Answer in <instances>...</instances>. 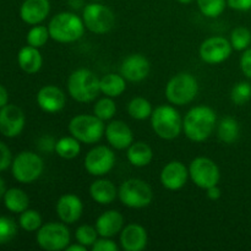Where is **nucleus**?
Here are the masks:
<instances>
[{"label":"nucleus","instance_id":"nucleus-11","mask_svg":"<svg viewBox=\"0 0 251 251\" xmlns=\"http://www.w3.org/2000/svg\"><path fill=\"white\" fill-rule=\"evenodd\" d=\"M189 176L200 189L211 188L220 183L221 172L215 161L208 157H196L189 166Z\"/></svg>","mask_w":251,"mask_h":251},{"label":"nucleus","instance_id":"nucleus-12","mask_svg":"<svg viewBox=\"0 0 251 251\" xmlns=\"http://www.w3.org/2000/svg\"><path fill=\"white\" fill-rule=\"evenodd\" d=\"M115 166V153L110 147H93L85 157V169L93 176H104Z\"/></svg>","mask_w":251,"mask_h":251},{"label":"nucleus","instance_id":"nucleus-25","mask_svg":"<svg viewBox=\"0 0 251 251\" xmlns=\"http://www.w3.org/2000/svg\"><path fill=\"white\" fill-rule=\"evenodd\" d=\"M127 161L130 164L137 168H142V167L149 166L153 158V151H152L151 146L144 141H136L132 142L126 151Z\"/></svg>","mask_w":251,"mask_h":251},{"label":"nucleus","instance_id":"nucleus-26","mask_svg":"<svg viewBox=\"0 0 251 251\" xmlns=\"http://www.w3.org/2000/svg\"><path fill=\"white\" fill-rule=\"evenodd\" d=\"M100 93L110 98H115L122 96L126 90V80L122 74L110 73L100 78Z\"/></svg>","mask_w":251,"mask_h":251},{"label":"nucleus","instance_id":"nucleus-8","mask_svg":"<svg viewBox=\"0 0 251 251\" xmlns=\"http://www.w3.org/2000/svg\"><path fill=\"white\" fill-rule=\"evenodd\" d=\"M82 20L86 28L96 34L108 33L115 25L114 12L100 1H92L85 5Z\"/></svg>","mask_w":251,"mask_h":251},{"label":"nucleus","instance_id":"nucleus-34","mask_svg":"<svg viewBox=\"0 0 251 251\" xmlns=\"http://www.w3.org/2000/svg\"><path fill=\"white\" fill-rule=\"evenodd\" d=\"M20 227L26 232H36L42 227V216L38 211L27 208L22 213H20Z\"/></svg>","mask_w":251,"mask_h":251},{"label":"nucleus","instance_id":"nucleus-48","mask_svg":"<svg viewBox=\"0 0 251 251\" xmlns=\"http://www.w3.org/2000/svg\"><path fill=\"white\" fill-rule=\"evenodd\" d=\"M91 1H100H100H103V0H91Z\"/></svg>","mask_w":251,"mask_h":251},{"label":"nucleus","instance_id":"nucleus-21","mask_svg":"<svg viewBox=\"0 0 251 251\" xmlns=\"http://www.w3.org/2000/svg\"><path fill=\"white\" fill-rule=\"evenodd\" d=\"M50 12L49 0H25L20 7V17L27 25H39Z\"/></svg>","mask_w":251,"mask_h":251},{"label":"nucleus","instance_id":"nucleus-37","mask_svg":"<svg viewBox=\"0 0 251 251\" xmlns=\"http://www.w3.org/2000/svg\"><path fill=\"white\" fill-rule=\"evenodd\" d=\"M98 235L100 234H98L96 227H92V226H88V225L80 226L75 232L76 242L85 245L86 248L92 247V245L96 243V240L98 239Z\"/></svg>","mask_w":251,"mask_h":251},{"label":"nucleus","instance_id":"nucleus-39","mask_svg":"<svg viewBox=\"0 0 251 251\" xmlns=\"http://www.w3.org/2000/svg\"><path fill=\"white\" fill-rule=\"evenodd\" d=\"M92 251H118L119 247L117 245V243L114 240H112L110 238H104L100 237V239L96 240L95 244L92 245Z\"/></svg>","mask_w":251,"mask_h":251},{"label":"nucleus","instance_id":"nucleus-19","mask_svg":"<svg viewBox=\"0 0 251 251\" xmlns=\"http://www.w3.org/2000/svg\"><path fill=\"white\" fill-rule=\"evenodd\" d=\"M65 93L56 86H44L37 93V104L43 112L49 114L60 112L65 107Z\"/></svg>","mask_w":251,"mask_h":251},{"label":"nucleus","instance_id":"nucleus-44","mask_svg":"<svg viewBox=\"0 0 251 251\" xmlns=\"http://www.w3.org/2000/svg\"><path fill=\"white\" fill-rule=\"evenodd\" d=\"M9 102V93H7L6 88L4 86L0 85V108L5 107Z\"/></svg>","mask_w":251,"mask_h":251},{"label":"nucleus","instance_id":"nucleus-38","mask_svg":"<svg viewBox=\"0 0 251 251\" xmlns=\"http://www.w3.org/2000/svg\"><path fill=\"white\" fill-rule=\"evenodd\" d=\"M17 233V226L11 218L0 216V245L11 242Z\"/></svg>","mask_w":251,"mask_h":251},{"label":"nucleus","instance_id":"nucleus-40","mask_svg":"<svg viewBox=\"0 0 251 251\" xmlns=\"http://www.w3.org/2000/svg\"><path fill=\"white\" fill-rule=\"evenodd\" d=\"M11 151H10V149L4 144V142L0 141V172L9 168V167L11 166Z\"/></svg>","mask_w":251,"mask_h":251},{"label":"nucleus","instance_id":"nucleus-13","mask_svg":"<svg viewBox=\"0 0 251 251\" xmlns=\"http://www.w3.org/2000/svg\"><path fill=\"white\" fill-rule=\"evenodd\" d=\"M233 47L227 38L221 36L210 37L201 43L199 54L203 63L217 65L223 63L230 56Z\"/></svg>","mask_w":251,"mask_h":251},{"label":"nucleus","instance_id":"nucleus-7","mask_svg":"<svg viewBox=\"0 0 251 251\" xmlns=\"http://www.w3.org/2000/svg\"><path fill=\"white\" fill-rule=\"evenodd\" d=\"M118 198L129 208L147 207L153 200V191L142 179L131 178L125 180L118 190Z\"/></svg>","mask_w":251,"mask_h":251},{"label":"nucleus","instance_id":"nucleus-9","mask_svg":"<svg viewBox=\"0 0 251 251\" xmlns=\"http://www.w3.org/2000/svg\"><path fill=\"white\" fill-rule=\"evenodd\" d=\"M44 169L43 159L39 154L24 151L17 154L11 163V172L19 183L31 184L42 176Z\"/></svg>","mask_w":251,"mask_h":251},{"label":"nucleus","instance_id":"nucleus-33","mask_svg":"<svg viewBox=\"0 0 251 251\" xmlns=\"http://www.w3.org/2000/svg\"><path fill=\"white\" fill-rule=\"evenodd\" d=\"M230 44L233 49L238 51H244L251 44V32L248 27L238 26L230 32Z\"/></svg>","mask_w":251,"mask_h":251},{"label":"nucleus","instance_id":"nucleus-18","mask_svg":"<svg viewBox=\"0 0 251 251\" xmlns=\"http://www.w3.org/2000/svg\"><path fill=\"white\" fill-rule=\"evenodd\" d=\"M104 136L108 144L115 150H127V147L134 142L132 130L123 120H112L107 124Z\"/></svg>","mask_w":251,"mask_h":251},{"label":"nucleus","instance_id":"nucleus-32","mask_svg":"<svg viewBox=\"0 0 251 251\" xmlns=\"http://www.w3.org/2000/svg\"><path fill=\"white\" fill-rule=\"evenodd\" d=\"M117 113V104L114 100L105 96L104 98H100L93 105V114L97 118H100L103 122L113 119Z\"/></svg>","mask_w":251,"mask_h":251},{"label":"nucleus","instance_id":"nucleus-17","mask_svg":"<svg viewBox=\"0 0 251 251\" xmlns=\"http://www.w3.org/2000/svg\"><path fill=\"white\" fill-rule=\"evenodd\" d=\"M56 215L65 225H74L81 218L83 212V203L75 194H65L60 196L56 202Z\"/></svg>","mask_w":251,"mask_h":251},{"label":"nucleus","instance_id":"nucleus-31","mask_svg":"<svg viewBox=\"0 0 251 251\" xmlns=\"http://www.w3.org/2000/svg\"><path fill=\"white\" fill-rule=\"evenodd\" d=\"M196 2L201 14L208 19L221 16L227 7V0H196Z\"/></svg>","mask_w":251,"mask_h":251},{"label":"nucleus","instance_id":"nucleus-29","mask_svg":"<svg viewBox=\"0 0 251 251\" xmlns=\"http://www.w3.org/2000/svg\"><path fill=\"white\" fill-rule=\"evenodd\" d=\"M54 151L56 152L59 157L64 159H74L80 154L81 145L77 139L71 135V136H65L59 139L55 142V149Z\"/></svg>","mask_w":251,"mask_h":251},{"label":"nucleus","instance_id":"nucleus-5","mask_svg":"<svg viewBox=\"0 0 251 251\" xmlns=\"http://www.w3.org/2000/svg\"><path fill=\"white\" fill-rule=\"evenodd\" d=\"M69 131L81 144H97L103 137L105 125L95 114H78L69 123Z\"/></svg>","mask_w":251,"mask_h":251},{"label":"nucleus","instance_id":"nucleus-16","mask_svg":"<svg viewBox=\"0 0 251 251\" xmlns=\"http://www.w3.org/2000/svg\"><path fill=\"white\" fill-rule=\"evenodd\" d=\"M151 64L142 54H131L123 60L120 65V74L130 82H140L149 76Z\"/></svg>","mask_w":251,"mask_h":251},{"label":"nucleus","instance_id":"nucleus-24","mask_svg":"<svg viewBox=\"0 0 251 251\" xmlns=\"http://www.w3.org/2000/svg\"><path fill=\"white\" fill-rule=\"evenodd\" d=\"M17 61L26 74H36L41 70L43 65V58L38 48H34L32 46H26L20 49L17 54Z\"/></svg>","mask_w":251,"mask_h":251},{"label":"nucleus","instance_id":"nucleus-2","mask_svg":"<svg viewBox=\"0 0 251 251\" xmlns=\"http://www.w3.org/2000/svg\"><path fill=\"white\" fill-rule=\"evenodd\" d=\"M85 28L83 20L69 11L54 15L48 25L50 38L58 43H74L78 41L85 33Z\"/></svg>","mask_w":251,"mask_h":251},{"label":"nucleus","instance_id":"nucleus-14","mask_svg":"<svg viewBox=\"0 0 251 251\" xmlns=\"http://www.w3.org/2000/svg\"><path fill=\"white\" fill-rule=\"evenodd\" d=\"M25 114L21 108L14 104H6L0 108V132L5 137L19 136L25 127Z\"/></svg>","mask_w":251,"mask_h":251},{"label":"nucleus","instance_id":"nucleus-45","mask_svg":"<svg viewBox=\"0 0 251 251\" xmlns=\"http://www.w3.org/2000/svg\"><path fill=\"white\" fill-rule=\"evenodd\" d=\"M87 248L85 245L80 244V243H75V244H69L66 248V251H86Z\"/></svg>","mask_w":251,"mask_h":251},{"label":"nucleus","instance_id":"nucleus-35","mask_svg":"<svg viewBox=\"0 0 251 251\" xmlns=\"http://www.w3.org/2000/svg\"><path fill=\"white\" fill-rule=\"evenodd\" d=\"M50 38V34H49L48 27L46 26H37L34 25L31 29L28 31L26 37V41L28 46L34 47V48H42L43 46H46V43L48 42V39Z\"/></svg>","mask_w":251,"mask_h":251},{"label":"nucleus","instance_id":"nucleus-22","mask_svg":"<svg viewBox=\"0 0 251 251\" xmlns=\"http://www.w3.org/2000/svg\"><path fill=\"white\" fill-rule=\"evenodd\" d=\"M95 227L100 237L113 238L124 228V217L117 210L105 211L96 220Z\"/></svg>","mask_w":251,"mask_h":251},{"label":"nucleus","instance_id":"nucleus-43","mask_svg":"<svg viewBox=\"0 0 251 251\" xmlns=\"http://www.w3.org/2000/svg\"><path fill=\"white\" fill-rule=\"evenodd\" d=\"M206 191H207V193H206L207 194V198L212 201H217L218 199L221 198V195H222V193H221V189L218 188L217 185L211 186V188L206 189Z\"/></svg>","mask_w":251,"mask_h":251},{"label":"nucleus","instance_id":"nucleus-4","mask_svg":"<svg viewBox=\"0 0 251 251\" xmlns=\"http://www.w3.org/2000/svg\"><path fill=\"white\" fill-rule=\"evenodd\" d=\"M151 125L157 136L168 141L176 139L183 131V119L173 105L163 104L153 109Z\"/></svg>","mask_w":251,"mask_h":251},{"label":"nucleus","instance_id":"nucleus-6","mask_svg":"<svg viewBox=\"0 0 251 251\" xmlns=\"http://www.w3.org/2000/svg\"><path fill=\"white\" fill-rule=\"evenodd\" d=\"M199 92L198 80L189 73L173 76L166 86V97L174 105H185L193 102Z\"/></svg>","mask_w":251,"mask_h":251},{"label":"nucleus","instance_id":"nucleus-42","mask_svg":"<svg viewBox=\"0 0 251 251\" xmlns=\"http://www.w3.org/2000/svg\"><path fill=\"white\" fill-rule=\"evenodd\" d=\"M227 5L235 11L251 10V0H227Z\"/></svg>","mask_w":251,"mask_h":251},{"label":"nucleus","instance_id":"nucleus-36","mask_svg":"<svg viewBox=\"0 0 251 251\" xmlns=\"http://www.w3.org/2000/svg\"><path fill=\"white\" fill-rule=\"evenodd\" d=\"M230 100L235 105H244L251 100V85L249 82H238L230 92Z\"/></svg>","mask_w":251,"mask_h":251},{"label":"nucleus","instance_id":"nucleus-10","mask_svg":"<svg viewBox=\"0 0 251 251\" xmlns=\"http://www.w3.org/2000/svg\"><path fill=\"white\" fill-rule=\"evenodd\" d=\"M37 244L47 251L65 250L70 244V230L65 223L49 222L37 232Z\"/></svg>","mask_w":251,"mask_h":251},{"label":"nucleus","instance_id":"nucleus-27","mask_svg":"<svg viewBox=\"0 0 251 251\" xmlns=\"http://www.w3.org/2000/svg\"><path fill=\"white\" fill-rule=\"evenodd\" d=\"M4 205L10 212L22 213L28 208L29 199L24 190L19 188H12L5 191Z\"/></svg>","mask_w":251,"mask_h":251},{"label":"nucleus","instance_id":"nucleus-1","mask_svg":"<svg viewBox=\"0 0 251 251\" xmlns=\"http://www.w3.org/2000/svg\"><path fill=\"white\" fill-rule=\"evenodd\" d=\"M217 124L216 112L208 105H196L185 114L183 131L193 142H203L212 135Z\"/></svg>","mask_w":251,"mask_h":251},{"label":"nucleus","instance_id":"nucleus-28","mask_svg":"<svg viewBox=\"0 0 251 251\" xmlns=\"http://www.w3.org/2000/svg\"><path fill=\"white\" fill-rule=\"evenodd\" d=\"M240 134L239 123L232 117H226L218 123L217 136L223 144H234Z\"/></svg>","mask_w":251,"mask_h":251},{"label":"nucleus","instance_id":"nucleus-46","mask_svg":"<svg viewBox=\"0 0 251 251\" xmlns=\"http://www.w3.org/2000/svg\"><path fill=\"white\" fill-rule=\"evenodd\" d=\"M5 191H6V188H5V181L2 180V178L0 176V199L4 198Z\"/></svg>","mask_w":251,"mask_h":251},{"label":"nucleus","instance_id":"nucleus-15","mask_svg":"<svg viewBox=\"0 0 251 251\" xmlns=\"http://www.w3.org/2000/svg\"><path fill=\"white\" fill-rule=\"evenodd\" d=\"M189 168L180 161H172L161 172V183L167 190L176 191L185 186L189 178Z\"/></svg>","mask_w":251,"mask_h":251},{"label":"nucleus","instance_id":"nucleus-3","mask_svg":"<svg viewBox=\"0 0 251 251\" xmlns=\"http://www.w3.org/2000/svg\"><path fill=\"white\" fill-rule=\"evenodd\" d=\"M68 92L78 103L93 102L100 95V77L90 69H77L68 78Z\"/></svg>","mask_w":251,"mask_h":251},{"label":"nucleus","instance_id":"nucleus-47","mask_svg":"<svg viewBox=\"0 0 251 251\" xmlns=\"http://www.w3.org/2000/svg\"><path fill=\"white\" fill-rule=\"evenodd\" d=\"M178 2H180V4H184V5H188L190 4V2H193L194 0H176Z\"/></svg>","mask_w":251,"mask_h":251},{"label":"nucleus","instance_id":"nucleus-41","mask_svg":"<svg viewBox=\"0 0 251 251\" xmlns=\"http://www.w3.org/2000/svg\"><path fill=\"white\" fill-rule=\"evenodd\" d=\"M240 69L247 77L251 78V47L245 49L240 56Z\"/></svg>","mask_w":251,"mask_h":251},{"label":"nucleus","instance_id":"nucleus-23","mask_svg":"<svg viewBox=\"0 0 251 251\" xmlns=\"http://www.w3.org/2000/svg\"><path fill=\"white\" fill-rule=\"evenodd\" d=\"M90 195L100 205H110L118 196L117 186L108 179H97L90 186Z\"/></svg>","mask_w":251,"mask_h":251},{"label":"nucleus","instance_id":"nucleus-30","mask_svg":"<svg viewBox=\"0 0 251 251\" xmlns=\"http://www.w3.org/2000/svg\"><path fill=\"white\" fill-rule=\"evenodd\" d=\"M152 104L144 97H135L127 104V113L135 120H146L151 118Z\"/></svg>","mask_w":251,"mask_h":251},{"label":"nucleus","instance_id":"nucleus-20","mask_svg":"<svg viewBox=\"0 0 251 251\" xmlns=\"http://www.w3.org/2000/svg\"><path fill=\"white\" fill-rule=\"evenodd\" d=\"M149 235L141 225L130 223L120 232V245L125 251H142L147 247Z\"/></svg>","mask_w":251,"mask_h":251}]
</instances>
